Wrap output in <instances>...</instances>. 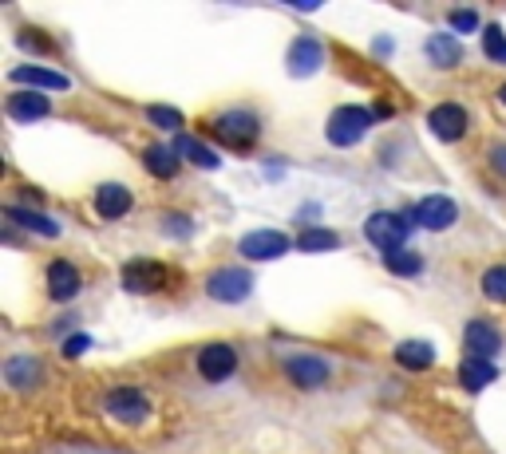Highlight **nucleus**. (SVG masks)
I'll return each mask as SVG.
<instances>
[{
  "mask_svg": "<svg viewBox=\"0 0 506 454\" xmlns=\"http://www.w3.org/2000/svg\"><path fill=\"white\" fill-rule=\"evenodd\" d=\"M80 273H75V265L68 261H52L48 265V297L52 300H72L75 293H80Z\"/></svg>",
  "mask_w": 506,
  "mask_h": 454,
  "instance_id": "17",
  "label": "nucleus"
},
{
  "mask_svg": "<svg viewBox=\"0 0 506 454\" xmlns=\"http://www.w3.org/2000/svg\"><path fill=\"white\" fill-rule=\"evenodd\" d=\"M427 56L435 63H444V68H451V63H459V40L455 36H432L427 40Z\"/></svg>",
  "mask_w": 506,
  "mask_h": 454,
  "instance_id": "25",
  "label": "nucleus"
},
{
  "mask_svg": "<svg viewBox=\"0 0 506 454\" xmlns=\"http://www.w3.org/2000/svg\"><path fill=\"white\" fill-rule=\"evenodd\" d=\"M451 28H455V32H475L479 28V16L467 13V8H455V13H451Z\"/></svg>",
  "mask_w": 506,
  "mask_h": 454,
  "instance_id": "30",
  "label": "nucleus"
},
{
  "mask_svg": "<svg viewBox=\"0 0 506 454\" xmlns=\"http://www.w3.org/2000/svg\"><path fill=\"white\" fill-rule=\"evenodd\" d=\"M40 360H32V355H13V360L5 364V380H8V387H16V392H24V387H32L40 380Z\"/></svg>",
  "mask_w": 506,
  "mask_h": 454,
  "instance_id": "19",
  "label": "nucleus"
},
{
  "mask_svg": "<svg viewBox=\"0 0 506 454\" xmlns=\"http://www.w3.org/2000/svg\"><path fill=\"white\" fill-rule=\"evenodd\" d=\"M499 95H502V103H506V88H502V91H499Z\"/></svg>",
  "mask_w": 506,
  "mask_h": 454,
  "instance_id": "34",
  "label": "nucleus"
},
{
  "mask_svg": "<svg viewBox=\"0 0 506 454\" xmlns=\"http://www.w3.org/2000/svg\"><path fill=\"white\" fill-rule=\"evenodd\" d=\"M384 265L392 269L396 277H415L419 269H424V261L412 253V250H396V253H384Z\"/></svg>",
  "mask_w": 506,
  "mask_h": 454,
  "instance_id": "27",
  "label": "nucleus"
},
{
  "mask_svg": "<svg viewBox=\"0 0 506 454\" xmlns=\"http://www.w3.org/2000/svg\"><path fill=\"white\" fill-rule=\"evenodd\" d=\"M250 288H253V277L245 269H218L206 280V293L214 300H222V305H238V300L250 297Z\"/></svg>",
  "mask_w": 506,
  "mask_h": 454,
  "instance_id": "4",
  "label": "nucleus"
},
{
  "mask_svg": "<svg viewBox=\"0 0 506 454\" xmlns=\"http://www.w3.org/2000/svg\"><path fill=\"white\" fill-rule=\"evenodd\" d=\"M463 340H467V348L475 360H491L494 352L502 348V336H499V328L487 320H471L467 324V332H463Z\"/></svg>",
  "mask_w": 506,
  "mask_h": 454,
  "instance_id": "12",
  "label": "nucleus"
},
{
  "mask_svg": "<svg viewBox=\"0 0 506 454\" xmlns=\"http://www.w3.org/2000/svg\"><path fill=\"white\" fill-rule=\"evenodd\" d=\"M214 131H218L222 143H230V147H250L257 138V118L245 115V111H230L214 123Z\"/></svg>",
  "mask_w": 506,
  "mask_h": 454,
  "instance_id": "9",
  "label": "nucleus"
},
{
  "mask_svg": "<svg viewBox=\"0 0 506 454\" xmlns=\"http://www.w3.org/2000/svg\"><path fill=\"white\" fill-rule=\"evenodd\" d=\"M163 280H167V265H158V261L123 265V288L127 293H150V288H163Z\"/></svg>",
  "mask_w": 506,
  "mask_h": 454,
  "instance_id": "8",
  "label": "nucleus"
},
{
  "mask_svg": "<svg viewBox=\"0 0 506 454\" xmlns=\"http://www.w3.org/2000/svg\"><path fill=\"white\" fill-rule=\"evenodd\" d=\"M13 83H24L32 91H68L72 80L48 68H13Z\"/></svg>",
  "mask_w": 506,
  "mask_h": 454,
  "instance_id": "15",
  "label": "nucleus"
},
{
  "mask_svg": "<svg viewBox=\"0 0 506 454\" xmlns=\"http://www.w3.org/2000/svg\"><path fill=\"white\" fill-rule=\"evenodd\" d=\"M364 237L376 245V250H384V253H396V250H404V241H407V222L400 218V213H372L368 222H364Z\"/></svg>",
  "mask_w": 506,
  "mask_h": 454,
  "instance_id": "2",
  "label": "nucleus"
},
{
  "mask_svg": "<svg viewBox=\"0 0 506 454\" xmlns=\"http://www.w3.org/2000/svg\"><path fill=\"white\" fill-rule=\"evenodd\" d=\"M412 218L424 225V230H451V225H455V218H459V205L451 202V198H444V194H432V198H424V202L415 205Z\"/></svg>",
  "mask_w": 506,
  "mask_h": 454,
  "instance_id": "7",
  "label": "nucleus"
},
{
  "mask_svg": "<svg viewBox=\"0 0 506 454\" xmlns=\"http://www.w3.org/2000/svg\"><path fill=\"white\" fill-rule=\"evenodd\" d=\"M143 158H147V170H150V175H158V178H175V175H178V155H175V147H150Z\"/></svg>",
  "mask_w": 506,
  "mask_h": 454,
  "instance_id": "23",
  "label": "nucleus"
},
{
  "mask_svg": "<svg viewBox=\"0 0 506 454\" xmlns=\"http://www.w3.org/2000/svg\"><path fill=\"white\" fill-rule=\"evenodd\" d=\"M88 348H91V340H88V336H72L68 344H63V352H68V355H83Z\"/></svg>",
  "mask_w": 506,
  "mask_h": 454,
  "instance_id": "31",
  "label": "nucleus"
},
{
  "mask_svg": "<svg viewBox=\"0 0 506 454\" xmlns=\"http://www.w3.org/2000/svg\"><path fill=\"white\" fill-rule=\"evenodd\" d=\"M95 210H100V218H123L127 210H131V190L119 186V182H107V186L95 190Z\"/></svg>",
  "mask_w": 506,
  "mask_h": 454,
  "instance_id": "16",
  "label": "nucleus"
},
{
  "mask_svg": "<svg viewBox=\"0 0 506 454\" xmlns=\"http://www.w3.org/2000/svg\"><path fill=\"white\" fill-rule=\"evenodd\" d=\"M482 52H487V60L506 63V32L499 24H491L487 32H482Z\"/></svg>",
  "mask_w": 506,
  "mask_h": 454,
  "instance_id": "28",
  "label": "nucleus"
},
{
  "mask_svg": "<svg viewBox=\"0 0 506 454\" xmlns=\"http://www.w3.org/2000/svg\"><path fill=\"white\" fill-rule=\"evenodd\" d=\"M103 411L111 419H119V423H138V419H147L150 403L143 392H135V387H115V392L103 399Z\"/></svg>",
  "mask_w": 506,
  "mask_h": 454,
  "instance_id": "6",
  "label": "nucleus"
},
{
  "mask_svg": "<svg viewBox=\"0 0 506 454\" xmlns=\"http://www.w3.org/2000/svg\"><path fill=\"white\" fill-rule=\"evenodd\" d=\"M167 230H170V233H186L190 225H186V218H167Z\"/></svg>",
  "mask_w": 506,
  "mask_h": 454,
  "instance_id": "32",
  "label": "nucleus"
},
{
  "mask_svg": "<svg viewBox=\"0 0 506 454\" xmlns=\"http://www.w3.org/2000/svg\"><path fill=\"white\" fill-rule=\"evenodd\" d=\"M234 367H238V352H234L230 344H206V348L198 352V375L210 383L230 380Z\"/></svg>",
  "mask_w": 506,
  "mask_h": 454,
  "instance_id": "5",
  "label": "nucleus"
},
{
  "mask_svg": "<svg viewBox=\"0 0 506 454\" xmlns=\"http://www.w3.org/2000/svg\"><path fill=\"white\" fill-rule=\"evenodd\" d=\"M175 155L178 158H190L194 166H202V170H218V155H214L210 147H202L198 138H190V135H178V143H175Z\"/></svg>",
  "mask_w": 506,
  "mask_h": 454,
  "instance_id": "21",
  "label": "nucleus"
},
{
  "mask_svg": "<svg viewBox=\"0 0 506 454\" xmlns=\"http://www.w3.org/2000/svg\"><path fill=\"white\" fill-rule=\"evenodd\" d=\"M150 123H158V127H167V131H178L182 127V115L175 111V107H150Z\"/></svg>",
  "mask_w": 506,
  "mask_h": 454,
  "instance_id": "29",
  "label": "nucleus"
},
{
  "mask_svg": "<svg viewBox=\"0 0 506 454\" xmlns=\"http://www.w3.org/2000/svg\"><path fill=\"white\" fill-rule=\"evenodd\" d=\"M396 364L407 367V372H427V367L435 364V352L427 340H404L400 348H396Z\"/></svg>",
  "mask_w": 506,
  "mask_h": 454,
  "instance_id": "18",
  "label": "nucleus"
},
{
  "mask_svg": "<svg viewBox=\"0 0 506 454\" xmlns=\"http://www.w3.org/2000/svg\"><path fill=\"white\" fill-rule=\"evenodd\" d=\"M494 166L506 170V147H494Z\"/></svg>",
  "mask_w": 506,
  "mask_h": 454,
  "instance_id": "33",
  "label": "nucleus"
},
{
  "mask_svg": "<svg viewBox=\"0 0 506 454\" xmlns=\"http://www.w3.org/2000/svg\"><path fill=\"white\" fill-rule=\"evenodd\" d=\"M482 297L494 305H506V265H491L482 273Z\"/></svg>",
  "mask_w": 506,
  "mask_h": 454,
  "instance_id": "26",
  "label": "nucleus"
},
{
  "mask_svg": "<svg viewBox=\"0 0 506 454\" xmlns=\"http://www.w3.org/2000/svg\"><path fill=\"white\" fill-rule=\"evenodd\" d=\"M337 245H340V237L332 230H305L297 237V250H305V253H325V250H337Z\"/></svg>",
  "mask_w": 506,
  "mask_h": 454,
  "instance_id": "24",
  "label": "nucleus"
},
{
  "mask_svg": "<svg viewBox=\"0 0 506 454\" xmlns=\"http://www.w3.org/2000/svg\"><path fill=\"white\" fill-rule=\"evenodd\" d=\"M8 222H16V225H24V230H36V233H44V237H56L60 233V225L44 218V213H36V210H20V205H8Z\"/></svg>",
  "mask_w": 506,
  "mask_h": 454,
  "instance_id": "22",
  "label": "nucleus"
},
{
  "mask_svg": "<svg viewBox=\"0 0 506 454\" xmlns=\"http://www.w3.org/2000/svg\"><path fill=\"white\" fill-rule=\"evenodd\" d=\"M285 375L297 387H320L329 380V367H325V360H317V355H289V360H285Z\"/></svg>",
  "mask_w": 506,
  "mask_h": 454,
  "instance_id": "11",
  "label": "nucleus"
},
{
  "mask_svg": "<svg viewBox=\"0 0 506 454\" xmlns=\"http://www.w3.org/2000/svg\"><path fill=\"white\" fill-rule=\"evenodd\" d=\"M459 380H463V387H471V392H482L491 380H499V367H494L491 360H463V367H459Z\"/></svg>",
  "mask_w": 506,
  "mask_h": 454,
  "instance_id": "20",
  "label": "nucleus"
},
{
  "mask_svg": "<svg viewBox=\"0 0 506 454\" xmlns=\"http://www.w3.org/2000/svg\"><path fill=\"white\" fill-rule=\"evenodd\" d=\"M427 123H432V131L444 138V143H455V138H463V131H467V111H463L459 103H444L427 115Z\"/></svg>",
  "mask_w": 506,
  "mask_h": 454,
  "instance_id": "10",
  "label": "nucleus"
},
{
  "mask_svg": "<svg viewBox=\"0 0 506 454\" xmlns=\"http://www.w3.org/2000/svg\"><path fill=\"white\" fill-rule=\"evenodd\" d=\"M320 60H325V48H320V40H313V36H301V40H293V48H289V71L293 75H313L317 68H320Z\"/></svg>",
  "mask_w": 506,
  "mask_h": 454,
  "instance_id": "13",
  "label": "nucleus"
},
{
  "mask_svg": "<svg viewBox=\"0 0 506 454\" xmlns=\"http://www.w3.org/2000/svg\"><path fill=\"white\" fill-rule=\"evenodd\" d=\"M293 237H285L282 230H253V233H245L242 237V257L245 261H273V257H282V253H289L293 250Z\"/></svg>",
  "mask_w": 506,
  "mask_h": 454,
  "instance_id": "3",
  "label": "nucleus"
},
{
  "mask_svg": "<svg viewBox=\"0 0 506 454\" xmlns=\"http://www.w3.org/2000/svg\"><path fill=\"white\" fill-rule=\"evenodd\" d=\"M52 111L48 95L40 91H16L8 95V118H16V123H32V118H44Z\"/></svg>",
  "mask_w": 506,
  "mask_h": 454,
  "instance_id": "14",
  "label": "nucleus"
},
{
  "mask_svg": "<svg viewBox=\"0 0 506 454\" xmlns=\"http://www.w3.org/2000/svg\"><path fill=\"white\" fill-rule=\"evenodd\" d=\"M368 127H372V111H364V107H340V111L329 115L325 135L332 147H357L368 135Z\"/></svg>",
  "mask_w": 506,
  "mask_h": 454,
  "instance_id": "1",
  "label": "nucleus"
}]
</instances>
